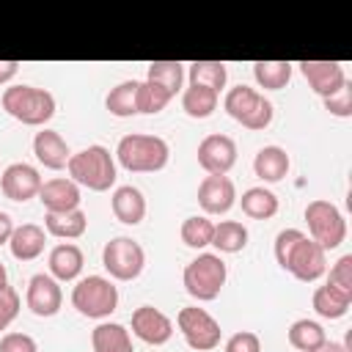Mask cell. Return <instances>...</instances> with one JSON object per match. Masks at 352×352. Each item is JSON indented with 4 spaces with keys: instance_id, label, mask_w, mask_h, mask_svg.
Returning a JSON list of instances; mask_svg holds the SVG:
<instances>
[{
    "instance_id": "cell-1",
    "label": "cell",
    "mask_w": 352,
    "mask_h": 352,
    "mask_svg": "<svg viewBox=\"0 0 352 352\" xmlns=\"http://www.w3.org/2000/svg\"><path fill=\"white\" fill-rule=\"evenodd\" d=\"M275 261L280 270L294 275L302 283H314L327 272V250H322L308 234L300 228H283L272 245Z\"/></svg>"
},
{
    "instance_id": "cell-2",
    "label": "cell",
    "mask_w": 352,
    "mask_h": 352,
    "mask_svg": "<svg viewBox=\"0 0 352 352\" xmlns=\"http://www.w3.org/2000/svg\"><path fill=\"white\" fill-rule=\"evenodd\" d=\"M116 160L129 173H157L170 160V146L160 135H143L132 132L124 135L116 146Z\"/></svg>"
},
{
    "instance_id": "cell-3",
    "label": "cell",
    "mask_w": 352,
    "mask_h": 352,
    "mask_svg": "<svg viewBox=\"0 0 352 352\" xmlns=\"http://www.w3.org/2000/svg\"><path fill=\"white\" fill-rule=\"evenodd\" d=\"M66 170H69V179L77 187H88L94 192H107L118 179L116 157L110 154V148H104L99 143L72 154L69 162H66Z\"/></svg>"
},
{
    "instance_id": "cell-4",
    "label": "cell",
    "mask_w": 352,
    "mask_h": 352,
    "mask_svg": "<svg viewBox=\"0 0 352 352\" xmlns=\"http://www.w3.org/2000/svg\"><path fill=\"white\" fill-rule=\"evenodd\" d=\"M3 110L28 126H44L55 116V96L36 85H8L0 96Z\"/></svg>"
},
{
    "instance_id": "cell-5",
    "label": "cell",
    "mask_w": 352,
    "mask_h": 352,
    "mask_svg": "<svg viewBox=\"0 0 352 352\" xmlns=\"http://www.w3.org/2000/svg\"><path fill=\"white\" fill-rule=\"evenodd\" d=\"M228 267L220 253H198L182 272L184 292L198 302H212L223 292Z\"/></svg>"
},
{
    "instance_id": "cell-6",
    "label": "cell",
    "mask_w": 352,
    "mask_h": 352,
    "mask_svg": "<svg viewBox=\"0 0 352 352\" xmlns=\"http://www.w3.org/2000/svg\"><path fill=\"white\" fill-rule=\"evenodd\" d=\"M223 110L245 129H267L272 124V102L250 85H234L223 96Z\"/></svg>"
},
{
    "instance_id": "cell-7",
    "label": "cell",
    "mask_w": 352,
    "mask_h": 352,
    "mask_svg": "<svg viewBox=\"0 0 352 352\" xmlns=\"http://www.w3.org/2000/svg\"><path fill=\"white\" fill-rule=\"evenodd\" d=\"M305 223H308V236L322 248V250H336L346 239V220L344 212L324 198H314L305 204Z\"/></svg>"
},
{
    "instance_id": "cell-8",
    "label": "cell",
    "mask_w": 352,
    "mask_h": 352,
    "mask_svg": "<svg viewBox=\"0 0 352 352\" xmlns=\"http://www.w3.org/2000/svg\"><path fill=\"white\" fill-rule=\"evenodd\" d=\"M72 305L88 319H107L118 308V289L104 275L80 278L72 289Z\"/></svg>"
},
{
    "instance_id": "cell-9",
    "label": "cell",
    "mask_w": 352,
    "mask_h": 352,
    "mask_svg": "<svg viewBox=\"0 0 352 352\" xmlns=\"http://www.w3.org/2000/svg\"><path fill=\"white\" fill-rule=\"evenodd\" d=\"M102 267L113 280H135L146 267V250L132 236H113L102 248Z\"/></svg>"
},
{
    "instance_id": "cell-10",
    "label": "cell",
    "mask_w": 352,
    "mask_h": 352,
    "mask_svg": "<svg viewBox=\"0 0 352 352\" xmlns=\"http://www.w3.org/2000/svg\"><path fill=\"white\" fill-rule=\"evenodd\" d=\"M176 327L184 336L187 346L195 349V352H212L214 346H220V336H223L220 322L206 308L184 305L176 314Z\"/></svg>"
},
{
    "instance_id": "cell-11",
    "label": "cell",
    "mask_w": 352,
    "mask_h": 352,
    "mask_svg": "<svg viewBox=\"0 0 352 352\" xmlns=\"http://www.w3.org/2000/svg\"><path fill=\"white\" fill-rule=\"evenodd\" d=\"M198 165L206 170V176H226L236 165V143L228 135H206L198 143Z\"/></svg>"
},
{
    "instance_id": "cell-12",
    "label": "cell",
    "mask_w": 352,
    "mask_h": 352,
    "mask_svg": "<svg viewBox=\"0 0 352 352\" xmlns=\"http://www.w3.org/2000/svg\"><path fill=\"white\" fill-rule=\"evenodd\" d=\"M25 305L30 308L33 316H55L63 305V289L60 283L50 275V272H36L28 280V292H25Z\"/></svg>"
},
{
    "instance_id": "cell-13",
    "label": "cell",
    "mask_w": 352,
    "mask_h": 352,
    "mask_svg": "<svg viewBox=\"0 0 352 352\" xmlns=\"http://www.w3.org/2000/svg\"><path fill=\"white\" fill-rule=\"evenodd\" d=\"M41 184H44V182H41L38 168H33V165H28V162H11V165L0 173V190H3V195H6L8 201L25 204V201H30V198L38 195Z\"/></svg>"
},
{
    "instance_id": "cell-14",
    "label": "cell",
    "mask_w": 352,
    "mask_h": 352,
    "mask_svg": "<svg viewBox=\"0 0 352 352\" xmlns=\"http://www.w3.org/2000/svg\"><path fill=\"white\" fill-rule=\"evenodd\" d=\"M132 333L148 346H162L173 336V319L154 305H140L132 311Z\"/></svg>"
},
{
    "instance_id": "cell-15",
    "label": "cell",
    "mask_w": 352,
    "mask_h": 352,
    "mask_svg": "<svg viewBox=\"0 0 352 352\" xmlns=\"http://www.w3.org/2000/svg\"><path fill=\"white\" fill-rule=\"evenodd\" d=\"M297 66H300V74L305 77V82L311 85V91L322 99L333 96L349 80L338 60H300Z\"/></svg>"
},
{
    "instance_id": "cell-16",
    "label": "cell",
    "mask_w": 352,
    "mask_h": 352,
    "mask_svg": "<svg viewBox=\"0 0 352 352\" xmlns=\"http://www.w3.org/2000/svg\"><path fill=\"white\" fill-rule=\"evenodd\" d=\"M236 204V187L228 176H204L198 184V206L204 214H226Z\"/></svg>"
},
{
    "instance_id": "cell-17",
    "label": "cell",
    "mask_w": 352,
    "mask_h": 352,
    "mask_svg": "<svg viewBox=\"0 0 352 352\" xmlns=\"http://www.w3.org/2000/svg\"><path fill=\"white\" fill-rule=\"evenodd\" d=\"M38 201L44 212H72V209H80L82 198H80V187L69 176H55L41 184Z\"/></svg>"
},
{
    "instance_id": "cell-18",
    "label": "cell",
    "mask_w": 352,
    "mask_h": 352,
    "mask_svg": "<svg viewBox=\"0 0 352 352\" xmlns=\"http://www.w3.org/2000/svg\"><path fill=\"white\" fill-rule=\"evenodd\" d=\"M50 275L58 280V283H69V280H77L80 272H82V264H85V256L82 250L74 245V242H60L50 250Z\"/></svg>"
},
{
    "instance_id": "cell-19",
    "label": "cell",
    "mask_w": 352,
    "mask_h": 352,
    "mask_svg": "<svg viewBox=\"0 0 352 352\" xmlns=\"http://www.w3.org/2000/svg\"><path fill=\"white\" fill-rule=\"evenodd\" d=\"M33 154H36V160H38L44 168H50V170L66 168V162H69V157H72L69 143H66V140L60 138V132H55V129H41V132H36V138H33Z\"/></svg>"
},
{
    "instance_id": "cell-20",
    "label": "cell",
    "mask_w": 352,
    "mask_h": 352,
    "mask_svg": "<svg viewBox=\"0 0 352 352\" xmlns=\"http://www.w3.org/2000/svg\"><path fill=\"white\" fill-rule=\"evenodd\" d=\"M110 209H113V214H116L118 223H124V226H138V223L146 217V198H143V192H140L138 187L121 184V187H116L113 195H110Z\"/></svg>"
},
{
    "instance_id": "cell-21",
    "label": "cell",
    "mask_w": 352,
    "mask_h": 352,
    "mask_svg": "<svg viewBox=\"0 0 352 352\" xmlns=\"http://www.w3.org/2000/svg\"><path fill=\"white\" fill-rule=\"evenodd\" d=\"M44 245H47V231L36 223H22L14 228L11 239H8V248H11V256L16 261H33L44 253Z\"/></svg>"
},
{
    "instance_id": "cell-22",
    "label": "cell",
    "mask_w": 352,
    "mask_h": 352,
    "mask_svg": "<svg viewBox=\"0 0 352 352\" xmlns=\"http://www.w3.org/2000/svg\"><path fill=\"white\" fill-rule=\"evenodd\" d=\"M289 168H292V160H289L286 148H280V146H264V148H258L256 157H253V173H256L264 184L280 182V179L289 173Z\"/></svg>"
},
{
    "instance_id": "cell-23",
    "label": "cell",
    "mask_w": 352,
    "mask_h": 352,
    "mask_svg": "<svg viewBox=\"0 0 352 352\" xmlns=\"http://www.w3.org/2000/svg\"><path fill=\"white\" fill-rule=\"evenodd\" d=\"M91 349L94 352H135L129 330L118 322H99L91 330Z\"/></svg>"
},
{
    "instance_id": "cell-24",
    "label": "cell",
    "mask_w": 352,
    "mask_h": 352,
    "mask_svg": "<svg viewBox=\"0 0 352 352\" xmlns=\"http://www.w3.org/2000/svg\"><path fill=\"white\" fill-rule=\"evenodd\" d=\"M88 228V217L82 209L72 212H44V231L58 239H80Z\"/></svg>"
},
{
    "instance_id": "cell-25",
    "label": "cell",
    "mask_w": 352,
    "mask_h": 352,
    "mask_svg": "<svg viewBox=\"0 0 352 352\" xmlns=\"http://www.w3.org/2000/svg\"><path fill=\"white\" fill-rule=\"evenodd\" d=\"M311 305L314 311L322 316V319H341L349 314V305H352V294L349 292H341L330 283H322L316 286L314 297H311Z\"/></svg>"
},
{
    "instance_id": "cell-26",
    "label": "cell",
    "mask_w": 352,
    "mask_h": 352,
    "mask_svg": "<svg viewBox=\"0 0 352 352\" xmlns=\"http://www.w3.org/2000/svg\"><path fill=\"white\" fill-rule=\"evenodd\" d=\"M239 206H242V214H248L250 220H270L278 214V195L270 190V187H248L239 198Z\"/></svg>"
},
{
    "instance_id": "cell-27",
    "label": "cell",
    "mask_w": 352,
    "mask_h": 352,
    "mask_svg": "<svg viewBox=\"0 0 352 352\" xmlns=\"http://www.w3.org/2000/svg\"><path fill=\"white\" fill-rule=\"evenodd\" d=\"M294 72V63L289 60H256L253 63V80L264 91H280L289 85Z\"/></svg>"
},
{
    "instance_id": "cell-28",
    "label": "cell",
    "mask_w": 352,
    "mask_h": 352,
    "mask_svg": "<svg viewBox=\"0 0 352 352\" xmlns=\"http://www.w3.org/2000/svg\"><path fill=\"white\" fill-rule=\"evenodd\" d=\"M184 63L179 60H151L146 69V80L157 82L160 88H165L170 96H176L179 91H184Z\"/></svg>"
},
{
    "instance_id": "cell-29",
    "label": "cell",
    "mask_w": 352,
    "mask_h": 352,
    "mask_svg": "<svg viewBox=\"0 0 352 352\" xmlns=\"http://www.w3.org/2000/svg\"><path fill=\"white\" fill-rule=\"evenodd\" d=\"M217 102H220V94L206 85H187L182 91V110L190 118H209L217 110Z\"/></svg>"
},
{
    "instance_id": "cell-30",
    "label": "cell",
    "mask_w": 352,
    "mask_h": 352,
    "mask_svg": "<svg viewBox=\"0 0 352 352\" xmlns=\"http://www.w3.org/2000/svg\"><path fill=\"white\" fill-rule=\"evenodd\" d=\"M187 77H190V85H206L220 94L228 82V69L220 60H192L187 66Z\"/></svg>"
},
{
    "instance_id": "cell-31",
    "label": "cell",
    "mask_w": 352,
    "mask_h": 352,
    "mask_svg": "<svg viewBox=\"0 0 352 352\" xmlns=\"http://www.w3.org/2000/svg\"><path fill=\"white\" fill-rule=\"evenodd\" d=\"M248 228L239 220H220L214 223V236L212 245L217 248V253H239L248 245Z\"/></svg>"
},
{
    "instance_id": "cell-32",
    "label": "cell",
    "mask_w": 352,
    "mask_h": 352,
    "mask_svg": "<svg viewBox=\"0 0 352 352\" xmlns=\"http://www.w3.org/2000/svg\"><path fill=\"white\" fill-rule=\"evenodd\" d=\"M324 341H327V333H324V327H322L319 322H314V319H297V322H292V327H289V344H292L294 349H300V352H314V349H319Z\"/></svg>"
},
{
    "instance_id": "cell-33",
    "label": "cell",
    "mask_w": 352,
    "mask_h": 352,
    "mask_svg": "<svg viewBox=\"0 0 352 352\" xmlns=\"http://www.w3.org/2000/svg\"><path fill=\"white\" fill-rule=\"evenodd\" d=\"M135 96H138V80H121L116 88H110V94L104 96V107L110 110V116L116 118H129L138 113L135 107Z\"/></svg>"
},
{
    "instance_id": "cell-34",
    "label": "cell",
    "mask_w": 352,
    "mask_h": 352,
    "mask_svg": "<svg viewBox=\"0 0 352 352\" xmlns=\"http://www.w3.org/2000/svg\"><path fill=\"white\" fill-rule=\"evenodd\" d=\"M182 242L192 250H204L206 245H212V236H214V223L206 217V214H192L182 223Z\"/></svg>"
},
{
    "instance_id": "cell-35",
    "label": "cell",
    "mask_w": 352,
    "mask_h": 352,
    "mask_svg": "<svg viewBox=\"0 0 352 352\" xmlns=\"http://www.w3.org/2000/svg\"><path fill=\"white\" fill-rule=\"evenodd\" d=\"M170 99H173V96H170L165 88H160L157 82H148V80L138 82V96H135V107H138V113H143V116L162 113V110L168 107Z\"/></svg>"
},
{
    "instance_id": "cell-36",
    "label": "cell",
    "mask_w": 352,
    "mask_h": 352,
    "mask_svg": "<svg viewBox=\"0 0 352 352\" xmlns=\"http://www.w3.org/2000/svg\"><path fill=\"white\" fill-rule=\"evenodd\" d=\"M324 283H330V286H336V289L352 294V253H344V256L330 267Z\"/></svg>"
},
{
    "instance_id": "cell-37",
    "label": "cell",
    "mask_w": 352,
    "mask_h": 352,
    "mask_svg": "<svg viewBox=\"0 0 352 352\" xmlns=\"http://www.w3.org/2000/svg\"><path fill=\"white\" fill-rule=\"evenodd\" d=\"M324 102V110L327 113H333V116H338V118H349L352 116V82L346 80L333 96H327V99H322Z\"/></svg>"
},
{
    "instance_id": "cell-38",
    "label": "cell",
    "mask_w": 352,
    "mask_h": 352,
    "mask_svg": "<svg viewBox=\"0 0 352 352\" xmlns=\"http://www.w3.org/2000/svg\"><path fill=\"white\" fill-rule=\"evenodd\" d=\"M19 305H22V302H19V294H16L14 286L0 289V330H6V327L16 319Z\"/></svg>"
},
{
    "instance_id": "cell-39",
    "label": "cell",
    "mask_w": 352,
    "mask_h": 352,
    "mask_svg": "<svg viewBox=\"0 0 352 352\" xmlns=\"http://www.w3.org/2000/svg\"><path fill=\"white\" fill-rule=\"evenodd\" d=\"M223 352H261V338L253 330H239L226 341Z\"/></svg>"
},
{
    "instance_id": "cell-40",
    "label": "cell",
    "mask_w": 352,
    "mask_h": 352,
    "mask_svg": "<svg viewBox=\"0 0 352 352\" xmlns=\"http://www.w3.org/2000/svg\"><path fill=\"white\" fill-rule=\"evenodd\" d=\"M0 352H38V344L28 333H6L0 338Z\"/></svg>"
},
{
    "instance_id": "cell-41",
    "label": "cell",
    "mask_w": 352,
    "mask_h": 352,
    "mask_svg": "<svg viewBox=\"0 0 352 352\" xmlns=\"http://www.w3.org/2000/svg\"><path fill=\"white\" fill-rule=\"evenodd\" d=\"M19 72V60H0V85L11 82Z\"/></svg>"
},
{
    "instance_id": "cell-42",
    "label": "cell",
    "mask_w": 352,
    "mask_h": 352,
    "mask_svg": "<svg viewBox=\"0 0 352 352\" xmlns=\"http://www.w3.org/2000/svg\"><path fill=\"white\" fill-rule=\"evenodd\" d=\"M14 220H11V214L8 212H0V245H8V239H11V234H14Z\"/></svg>"
},
{
    "instance_id": "cell-43",
    "label": "cell",
    "mask_w": 352,
    "mask_h": 352,
    "mask_svg": "<svg viewBox=\"0 0 352 352\" xmlns=\"http://www.w3.org/2000/svg\"><path fill=\"white\" fill-rule=\"evenodd\" d=\"M314 352H352L346 344H341V341H324L319 349H314Z\"/></svg>"
},
{
    "instance_id": "cell-44",
    "label": "cell",
    "mask_w": 352,
    "mask_h": 352,
    "mask_svg": "<svg viewBox=\"0 0 352 352\" xmlns=\"http://www.w3.org/2000/svg\"><path fill=\"white\" fill-rule=\"evenodd\" d=\"M6 286H8V272H6V267L0 261V289H6Z\"/></svg>"
}]
</instances>
